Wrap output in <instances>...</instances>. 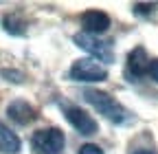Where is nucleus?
Wrapping results in <instances>:
<instances>
[{
  "instance_id": "4",
  "label": "nucleus",
  "mask_w": 158,
  "mask_h": 154,
  "mask_svg": "<svg viewBox=\"0 0 158 154\" xmlns=\"http://www.w3.org/2000/svg\"><path fill=\"white\" fill-rule=\"evenodd\" d=\"M75 44L79 49H84L86 53H90L92 57H97V60H101V62H112L114 60V53L110 49L108 42L103 40H99L97 35H90V33H77L75 35Z\"/></svg>"
},
{
  "instance_id": "12",
  "label": "nucleus",
  "mask_w": 158,
  "mask_h": 154,
  "mask_svg": "<svg viewBox=\"0 0 158 154\" xmlns=\"http://www.w3.org/2000/svg\"><path fill=\"white\" fill-rule=\"evenodd\" d=\"M147 75L152 77L154 82H158V60H149V68H147Z\"/></svg>"
},
{
  "instance_id": "6",
  "label": "nucleus",
  "mask_w": 158,
  "mask_h": 154,
  "mask_svg": "<svg viewBox=\"0 0 158 154\" xmlns=\"http://www.w3.org/2000/svg\"><path fill=\"white\" fill-rule=\"evenodd\" d=\"M81 27H84V33L99 35L110 29V18H108V13L99 11V9H90L81 15Z\"/></svg>"
},
{
  "instance_id": "1",
  "label": "nucleus",
  "mask_w": 158,
  "mask_h": 154,
  "mask_svg": "<svg viewBox=\"0 0 158 154\" xmlns=\"http://www.w3.org/2000/svg\"><path fill=\"white\" fill-rule=\"evenodd\" d=\"M84 97H86V101L90 106H94V110H99L112 123H125L127 121V110L118 104L112 95L101 92V90H86Z\"/></svg>"
},
{
  "instance_id": "9",
  "label": "nucleus",
  "mask_w": 158,
  "mask_h": 154,
  "mask_svg": "<svg viewBox=\"0 0 158 154\" xmlns=\"http://www.w3.org/2000/svg\"><path fill=\"white\" fill-rule=\"evenodd\" d=\"M20 148H22L20 137H18L11 128H7L5 123H0V152H5V154H18Z\"/></svg>"
},
{
  "instance_id": "2",
  "label": "nucleus",
  "mask_w": 158,
  "mask_h": 154,
  "mask_svg": "<svg viewBox=\"0 0 158 154\" xmlns=\"http://www.w3.org/2000/svg\"><path fill=\"white\" fill-rule=\"evenodd\" d=\"M33 150L40 152V154H59L64 150V132L59 128H44V130H37L33 134Z\"/></svg>"
},
{
  "instance_id": "5",
  "label": "nucleus",
  "mask_w": 158,
  "mask_h": 154,
  "mask_svg": "<svg viewBox=\"0 0 158 154\" xmlns=\"http://www.w3.org/2000/svg\"><path fill=\"white\" fill-rule=\"evenodd\" d=\"M66 119H68V123H70L79 134H86V137H88V134H97V130H99L97 121L90 117L84 108H79V106L66 108Z\"/></svg>"
},
{
  "instance_id": "3",
  "label": "nucleus",
  "mask_w": 158,
  "mask_h": 154,
  "mask_svg": "<svg viewBox=\"0 0 158 154\" xmlns=\"http://www.w3.org/2000/svg\"><path fill=\"white\" fill-rule=\"evenodd\" d=\"M68 75H70V79H75V82H90L92 84V82L108 79V68L101 66L99 62H94L92 57H84V60H77L70 66Z\"/></svg>"
},
{
  "instance_id": "10",
  "label": "nucleus",
  "mask_w": 158,
  "mask_h": 154,
  "mask_svg": "<svg viewBox=\"0 0 158 154\" xmlns=\"http://www.w3.org/2000/svg\"><path fill=\"white\" fill-rule=\"evenodd\" d=\"M2 27H5L7 33H13V35H22V33H24V24L18 22V18H13V15H7V18H5V20H2Z\"/></svg>"
},
{
  "instance_id": "14",
  "label": "nucleus",
  "mask_w": 158,
  "mask_h": 154,
  "mask_svg": "<svg viewBox=\"0 0 158 154\" xmlns=\"http://www.w3.org/2000/svg\"><path fill=\"white\" fill-rule=\"evenodd\" d=\"M132 154H156V150H136Z\"/></svg>"
},
{
  "instance_id": "13",
  "label": "nucleus",
  "mask_w": 158,
  "mask_h": 154,
  "mask_svg": "<svg viewBox=\"0 0 158 154\" xmlns=\"http://www.w3.org/2000/svg\"><path fill=\"white\" fill-rule=\"evenodd\" d=\"M149 9H152V5H136L134 7L136 13H149Z\"/></svg>"
},
{
  "instance_id": "7",
  "label": "nucleus",
  "mask_w": 158,
  "mask_h": 154,
  "mask_svg": "<svg viewBox=\"0 0 158 154\" xmlns=\"http://www.w3.org/2000/svg\"><path fill=\"white\" fill-rule=\"evenodd\" d=\"M7 114H9V119H11L13 123L27 126V123H31V121L35 119V108H33L29 101H24V99H18V101L9 104Z\"/></svg>"
},
{
  "instance_id": "11",
  "label": "nucleus",
  "mask_w": 158,
  "mask_h": 154,
  "mask_svg": "<svg viewBox=\"0 0 158 154\" xmlns=\"http://www.w3.org/2000/svg\"><path fill=\"white\" fill-rule=\"evenodd\" d=\"M79 154H103V150L94 143H86V145L79 148Z\"/></svg>"
},
{
  "instance_id": "8",
  "label": "nucleus",
  "mask_w": 158,
  "mask_h": 154,
  "mask_svg": "<svg viewBox=\"0 0 158 154\" xmlns=\"http://www.w3.org/2000/svg\"><path fill=\"white\" fill-rule=\"evenodd\" d=\"M149 68V60H147V53L143 46H136L130 57H127V75L132 77H143Z\"/></svg>"
}]
</instances>
